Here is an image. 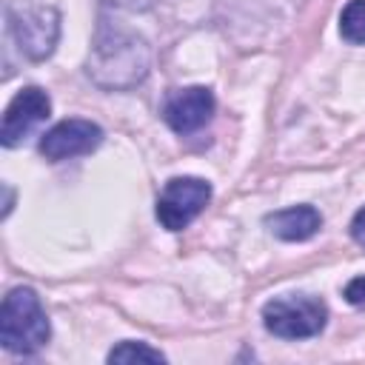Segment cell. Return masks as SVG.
I'll use <instances>...</instances> for the list:
<instances>
[{
    "instance_id": "obj_1",
    "label": "cell",
    "mask_w": 365,
    "mask_h": 365,
    "mask_svg": "<svg viewBox=\"0 0 365 365\" xmlns=\"http://www.w3.org/2000/svg\"><path fill=\"white\" fill-rule=\"evenodd\" d=\"M148 66H151L148 43L137 31L100 17L97 37L88 54V77L100 88L120 91L143 83L148 74Z\"/></svg>"
},
{
    "instance_id": "obj_2",
    "label": "cell",
    "mask_w": 365,
    "mask_h": 365,
    "mask_svg": "<svg viewBox=\"0 0 365 365\" xmlns=\"http://www.w3.org/2000/svg\"><path fill=\"white\" fill-rule=\"evenodd\" d=\"M51 336L46 308L34 288L17 285L3 297L0 308V342L11 354H34Z\"/></svg>"
},
{
    "instance_id": "obj_3",
    "label": "cell",
    "mask_w": 365,
    "mask_h": 365,
    "mask_svg": "<svg viewBox=\"0 0 365 365\" xmlns=\"http://www.w3.org/2000/svg\"><path fill=\"white\" fill-rule=\"evenodd\" d=\"M328 322V308L311 294H285L262 305V325L268 334L282 339L317 336Z\"/></svg>"
},
{
    "instance_id": "obj_4",
    "label": "cell",
    "mask_w": 365,
    "mask_h": 365,
    "mask_svg": "<svg viewBox=\"0 0 365 365\" xmlns=\"http://www.w3.org/2000/svg\"><path fill=\"white\" fill-rule=\"evenodd\" d=\"M9 34L29 60H46L60 37V11L54 6H9Z\"/></svg>"
},
{
    "instance_id": "obj_5",
    "label": "cell",
    "mask_w": 365,
    "mask_h": 365,
    "mask_svg": "<svg viewBox=\"0 0 365 365\" xmlns=\"http://www.w3.org/2000/svg\"><path fill=\"white\" fill-rule=\"evenodd\" d=\"M211 182L202 177H171L157 197V220L168 231L188 228L208 205Z\"/></svg>"
},
{
    "instance_id": "obj_6",
    "label": "cell",
    "mask_w": 365,
    "mask_h": 365,
    "mask_svg": "<svg viewBox=\"0 0 365 365\" xmlns=\"http://www.w3.org/2000/svg\"><path fill=\"white\" fill-rule=\"evenodd\" d=\"M51 114V100L43 88L37 86H26L20 88L11 103L6 106V114H3V128H0V140L6 148H14L20 145L40 123H46Z\"/></svg>"
},
{
    "instance_id": "obj_7",
    "label": "cell",
    "mask_w": 365,
    "mask_h": 365,
    "mask_svg": "<svg viewBox=\"0 0 365 365\" xmlns=\"http://www.w3.org/2000/svg\"><path fill=\"white\" fill-rule=\"evenodd\" d=\"M214 94L205 86L174 88L163 103V120L177 134H194L214 117Z\"/></svg>"
},
{
    "instance_id": "obj_8",
    "label": "cell",
    "mask_w": 365,
    "mask_h": 365,
    "mask_svg": "<svg viewBox=\"0 0 365 365\" xmlns=\"http://www.w3.org/2000/svg\"><path fill=\"white\" fill-rule=\"evenodd\" d=\"M103 143V128L91 120H63L40 137V154L51 163L91 154Z\"/></svg>"
},
{
    "instance_id": "obj_9",
    "label": "cell",
    "mask_w": 365,
    "mask_h": 365,
    "mask_svg": "<svg viewBox=\"0 0 365 365\" xmlns=\"http://www.w3.org/2000/svg\"><path fill=\"white\" fill-rule=\"evenodd\" d=\"M265 225L274 237L285 242H302V240H311L322 228V214L314 205H291V208L268 214Z\"/></svg>"
},
{
    "instance_id": "obj_10",
    "label": "cell",
    "mask_w": 365,
    "mask_h": 365,
    "mask_svg": "<svg viewBox=\"0 0 365 365\" xmlns=\"http://www.w3.org/2000/svg\"><path fill=\"white\" fill-rule=\"evenodd\" d=\"M339 34L351 46H365V0H348L339 14Z\"/></svg>"
},
{
    "instance_id": "obj_11",
    "label": "cell",
    "mask_w": 365,
    "mask_h": 365,
    "mask_svg": "<svg viewBox=\"0 0 365 365\" xmlns=\"http://www.w3.org/2000/svg\"><path fill=\"white\" fill-rule=\"evenodd\" d=\"M108 362H123V365H131V362H165V354L145 345V342H120L108 351Z\"/></svg>"
},
{
    "instance_id": "obj_12",
    "label": "cell",
    "mask_w": 365,
    "mask_h": 365,
    "mask_svg": "<svg viewBox=\"0 0 365 365\" xmlns=\"http://www.w3.org/2000/svg\"><path fill=\"white\" fill-rule=\"evenodd\" d=\"M345 299L356 308H365V277H354L348 285H345Z\"/></svg>"
},
{
    "instance_id": "obj_13",
    "label": "cell",
    "mask_w": 365,
    "mask_h": 365,
    "mask_svg": "<svg viewBox=\"0 0 365 365\" xmlns=\"http://www.w3.org/2000/svg\"><path fill=\"white\" fill-rule=\"evenodd\" d=\"M351 237H354L356 245L365 248V205H362V208L354 214V220H351Z\"/></svg>"
}]
</instances>
